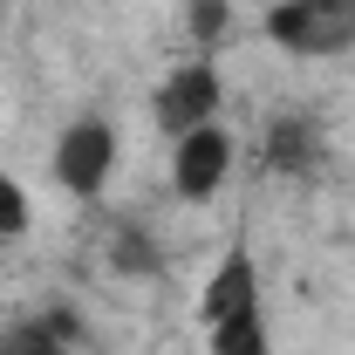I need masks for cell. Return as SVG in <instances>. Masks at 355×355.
Segmentation results:
<instances>
[{
	"instance_id": "obj_1",
	"label": "cell",
	"mask_w": 355,
	"mask_h": 355,
	"mask_svg": "<svg viewBox=\"0 0 355 355\" xmlns=\"http://www.w3.org/2000/svg\"><path fill=\"white\" fill-rule=\"evenodd\" d=\"M266 42L287 55H355V0H273L266 7Z\"/></svg>"
},
{
	"instance_id": "obj_2",
	"label": "cell",
	"mask_w": 355,
	"mask_h": 355,
	"mask_svg": "<svg viewBox=\"0 0 355 355\" xmlns=\"http://www.w3.org/2000/svg\"><path fill=\"white\" fill-rule=\"evenodd\" d=\"M110 171H116V123H110V116H76V123H62L55 150H48V178H55L69 198H103Z\"/></svg>"
},
{
	"instance_id": "obj_3",
	"label": "cell",
	"mask_w": 355,
	"mask_h": 355,
	"mask_svg": "<svg viewBox=\"0 0 355 355\" xmlns=\"http://www.w3.org/2000/svg\"><path fill=\"white\" fill-rule=\"evenodd\" d=\"M219 103H225V83H219V62L198 55V62H178L171 76L157 83L150 96V123L164 137H184L198 123H219Z\"/></svg>"
},
{
	"instance_id": "obj_4",
	"label": "cell",
	"mask_w": 355,
	"mask_h": 355,
	"mask_svg": "<svg viewBox=\"0 0 355 355\" xmlns=\"http://www.w3.org/2000/svg\"><path fill=\"white\" fill-rule=\"evenodd\" d=\"M232 157H239V144L225 123H198V130L171 137V191L184 205H205V198H219L225 178H232Z\"/></svg>"
},
{
	"instance_id": "obj_5",
	"label": "cell",
	"mask_w": 355,
	"mask_h": 355,
	"mask_svg": "<svg viewBox=\"0 0 355 355\" xmlns=\"http://www.w3.org/2000/svg\"><path fill=\"white\" fill-rule=\"evenodd\" d=\"M76 342H83V314L69 301L0 321V355H76Z\"/></svg>"
},
{
	"instance_id": "obj_6",
	"label": "cell",
	"mask_w": 355,
	"mask_h": 355,
	"mask_svg": "<svg viewBox=\"0 0 355 355\" xmlns=\"http://www.w3.org/2000/svg\"><path fill=\"white\" fill-rule=\"evenodd\" d=\"M321 157H328V130L314 116H273L266 123V144H260L266 178H314Z\"/></svg>"
},
{
	"instance_id": "obj_7",
	"label": "cell",
	"mask_w": 355,
	"mask_h": 355,
	"mask_svg": "<svg viewBox=\"0 0 355 355\" xmlns=\"http://www.w3.org/2000/svg\"><path fill=\"white\" fill-rule=\"evenodd\" d=\"M205 349L212 355H273V342H266V301L212 314V321H205Z\"/></svg>"
},
{
	"instance_id": "obj_8",
	"label": "cell",
	"mask_w": 355,
	"mask_h": 355,
	"mask_svg": "<svg viewBox=\"0 0 355 355\" xmlns=\"http://www.w3.org/2000/svg\"><path fill=\"white\" fill-rule=\"evenodd\" d=\"M246 301H260V260H253L246 246H232V253L212 266V280H205V321L246 308Z\"/></svg>"
},
{
	"instance_id": "obj_9",
	"label": "cell",
	"mask_w": 355,
	"mask_h": 355,
	"mask_svg": "<svg viewBox=\"0 0 355 355\" xmlns=\"http://www.w3.org/2000/svg\"><path fill=\"white\" fill-rule=\"evenodd\" d=\"M110 266H116L123 280H157V273H164L157 232H150L144 219H116V232H110Z\"/></svg>"
},
{
	"instance_id": "obj_10",
	"label": "cell",
	"mask_w": 355,
	"mask_h": 355,
	"mask_svg": "<svg viewBox=\"0 0 355 355\" xmlns=\"http://www.w3.org/2000/svg\"><path fill=\"white\" fill-rule=\"evenodd\" d=\"M28 225H35V205H28V191L7 178V164H0V246H7V239H21Z\"/></svg>"
},
{
	"instance_id": "obj_11",
	"label": "cell",
	"mask_w": 355,
	"mask_h": 355,
	"mask_svg": "<svg viewBox=\"0 0 355 355\" xmlns=\"http://www.w3.org/2000/svg\"><path fill=\"white\" fill-rule=\"evenodd\" d=\"M191 35H198V42H219L225 35V0H198V7H191Z\"/></svg>"
}]
</instances>
